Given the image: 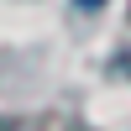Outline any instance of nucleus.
I'll return each instance as SVG.
<instances>
[{
    "label": "nucleus",
    "instance_id": "nucleus-1",
    "mask_svg": "<svg viewBox=\"0 0 131 131\" xmlns=\"http://www.w3.org/2000/svg\"><path fill=\"white\" fill-rule=\"evenodd\" d=\"M79 5H84V10H94V5H105V0H79Z\"/></svg>",
    "mask_w": 131,
    "mask_h": 131
}]
</instances>
